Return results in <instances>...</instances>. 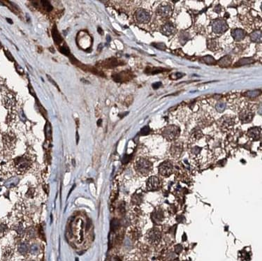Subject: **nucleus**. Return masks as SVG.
Listing matches in <instances>:
<instances>
[{
	"instance_id": "obj_44",
	"label": "nucleus",
	"mask_w": 262,
	"mask_h": 261,
	"mask_svg": "<svg viewBox=\"0 0 262 261\" xmlns=\"http://www.w3.org/2000/svg\"><path fill=\"white\" fill-rule=\"evenodd\" d=\"M7 230V226L4 224H0V231L1 232H4Z\"/></svg>"
},
{
	"instance_id": "obj_20",
	"label": "nucleus",
	"mask_w": 262,
	"mask_h": 261,
	"mask_svg": "<svg viewBox=\"0 0 262 261\" xmlns=\"http://www.w3.org/2000/svg\"><path fill=\"white\" fill-rule=\"evenodd\" d=\"M201 61L202 62H203V63L207 64H209V65L215 64V63H216V61L215 60V59L210 55H207V56H205V57H203L201 59Z\"/></svg>"
},
{
	"instance_id": "obj_37",
	"label": "nucleus",
	"mask_w": 262,
	"mask_h": 261,
	"mask_svg": "<svg viewBox=\"0 0 262 261\" xmlns=\"http://www.w3.org/2000/svg\"><path fill=\"white\" fill-rule=\"evenodd\" d=\"M38 251H39V248H38V246H37V244H33L32 246H31L30 252L32 254L36 255L37 253H38Z\"/></svg>"
},
{
	"instance_id": "obj_9",
	"label": "nucleus",
	"mask_w": 262,
	"mask_h": 261,
	"mask_svg": "<svg viewBox=\"0 0 262 261\" xmlns=\"http://www.w3.org/2000/svg\"><path fill=\"white\" fill-rule=\"evenodd\" d=\"M161 186V181L159 178L156 176H152L149 178L147 182V188L149 191H155L158 190Z\"/></svg>"
},
{
	"instance_id": "obj_21",
	"label": "nucleus",
	"mask_w": 262,
	"mask_h": 261,
	"mask_svg": "<svg viewBox=\"0 0 262 261\" xmlns=\"http://www.w3.org/2000/svg\"><path fill=\"white\" fill-rule=\"evenodd\" d=\"M255 62L253 59L252 58H243L240 60L239 61L235 64V66H243V65L249 64Z\"/></svg>"
},
{
	"instance_id": "obj_6",
	"label": "nucleus",
	"mask_w": 262,
	"mask_h": 261,
	"mask_svg": "<svg viewBox=\"0 0 262 261\" xmlns=\"http://www.w3.org/2000/svg\"><path fill=\"white\" fill-rule=\"evenodd\" d=\"M219 127L223 130H228L233 127L234 121L232 117L229 116H223L218 122Z\"/></svg>"
},
{
	"instance_id": "obj_18",
	"label": "nucleus",
	"mask_w": 262,
	"mask_h": 261,
	"mask_svg": "<svg viewBox=\"0 0 262 261\" xmlns=\"http://www.w3.org/2000/svg\"><path fill=\"white\" fill-rule=\"evenodd\" d=\"M52 36H53V38L54 41L55 42V43H57V44H60L61 42L62 41V37H61L60 34H59L58 31H57V28L55 27V26L53 27V29H52Z\"/></svg>"
},
{
	"instance_id": "obj_4",
	"label": "nucleus",
	"mask_w": 262,
	"mask_h": 261,
	"mask_svg": "<svg viewBox=\"0 0 262 261\" xmlns=\"http://www.w3.org/2000/svg\"><path fill=\"white\" fill-rule=\"evenodd\" d=\"M174 171V166L170 161H164L159 167V172L162 176L169 177Z\"/></svg>"
},
{
	"instance_id": "obj_8",
	"label": "nucleus",
	"mask_w": 262,
	"mask_h": 261,
	"mask_svg": "<svg viewBox=\"0 0 262 261\" xmlns=\"http://www.w3.org/2000/svg\"><path fill=\"white\" fill-rule=\"evenodd\" d=\"M135 18L138 23H146L150 20V15L146 11L143 9H138L136 11Z\"/></svg>"
},
{
	"instance_id": "obj_13",
	"label": "nucleus",
	"mask_w": 262,
	"mask_h": 261,
	"mask_svg": "<svg viewBox=\"0 0 262 261\" xmlns=\"http://www.w3.org/2000/svg\"><path fill=\"white\" fill-rule=\"evenodd\" d=\"M162 32L166 36L172 35L174 34L175 32H176V28H175L174 25L172 23H168L162 27Z\"/></svg>"
},
{
	"instance_id": "obj_30",
	"label": "nucleus",
	"mask_w": 262,
	"mask_h": 261,
	"mask_svg": "<svg viewBox=\"0 0 262 261\" xmlns=\"http://www.w3.org/2000/svg\"><path fill=\"white\" fill-rule=\"evenodd\" d=\"M215 108H216V110H217L218 112H219V113H222V112H223L224 110H225L226 104L224 103V102H222V101L218 102V103H217L216 107H215Z\"/></svg>"
},
{
	"instance_id": "obj_16",
	"label": "nucleus",
	"mask_w": 262,
	"mask_h": 261,
	"mask_svg": "<svg viewBox=\"0 0 262 261\" xmlns=\"http://www.w3.org/2000/svg\"><path fill=\"white\" fill-rule=\"evenodd\" d=\"M171 11L169 6H160L157 9V13L162 17H166L171 13Z\"/></svg>"
},
{
	"instance_id": "obj_48",
	"label": "nucleus",
	"mask_w": 262,
	"mask_h": 261,
	"mask_svg": "<svg viewBox=\"0 0 262 261\" xmlns=\"http://www.w3.org/2000/svg\"><path fill=\"white\" fill-rule=\"evenodd\" d=\"M101 122H102V120H101V119H99V120H98V122H97V125H98V126H101Z\"/></svg>"
},
{
	"instance_id": "obj_50",
	"label": "nucleus",
	"mask_w": 262,
	"mask_h": 261,
	"mask_svg": "<svg viewBox=\"0 0 262 261\" xmlns=\"http://www.w3.org/2000/svg\"><path fill=\"white\" fill-rule=\"evenodd\" d=\"M107 40H108V41H110V37L109 36H107Z\"/></svg>"
},
{
	"instance_id": "obj_22",
	"label": "nucleus",
	"mask_w": 262,
	"mask_h": 261,
	"mask_svg": "<svg viewBox=\"0 0 262 261\" xmlns=\"http://www.w3.org/2000/svg\"><path fill=\"white\" fill-rule=\"evenodd\" d=\"M129 235L132 238L137 239L140 236V230L136 228H131L129 231Z\"/></svg>"
},
{
	"instance_id": "obj_33",
	"label": "nucleus",
	"mask_w": 262,
	"mask_h": 261,
	"mask_svg": "<svg viewBox=\"0 0 262 261\" xmlns=\"http://www.w3.org/2000/svg\"><path fill=\"white\" fill-rule=\"evenodd\" d=\"M60 51L61 52V53L64 54L65 55H70V51L69 49L66 46H62L60 48Z\"/></svg>"
},
{
	"instance_id": "obj_24",
	"label": "nucleus",
	"mask_w": 262,
	"mask_h": 261,
	"mask_svg": "<svg viewBox=\"0 0 262 261\" xmlns=\"http://www.w3.org/2000/svg\"><path fill=\"white\" fill-rule=\"evenodd\" d=\"M28 249H29V247H28L27 244L25 243V242H23L18 246V251L23 255L25 254L28 251Z\"/></svg>"
},
{
	"instance_id": "obj_34",
	"label": "nucleus",
	"mask_w": 262,
	"mask_h": 261,
	"mask_svg": "<svg viewBox=\"0 0 262 261\" xmlns=\"http://www.w3.org/2000/svg\"><path fill=\"white\" fill-rule=\"evenodd\" d=\"M152 45L154 46V47L157 48V49H159V50H164L166 49V46H165V45L162 43H152Z\"/></svg>"
},
{
	"instance_id": "obj_40",
	"label": "nucleus",
	"mask_w": 262,
	"mask_h": 261,
	"mask_svg": "<svg viewBox=\"0 0 262 261\" xmlns=\"http://www.w3.org/2000/svg\"><path fill=\"white\" fill-rule=\"evenodd\" d=\"M4 52H5V55H6V56H7V57L8 59H9V60H10V61H11V62H13V61H14L13 57H12L11 54L10 52H9V51L5 50V51H4Z\"/></svg>"
},
{
	"instance_id": "obj_36",
	"label": "nucleus",
	"mask_w": 262,
	"mask_h": 261,
	"mask_svg": "<svg viewBox=\"0 0 262 261\" xmlns=\"http://www.w3.org/2000/svg\"><path fill=\"white\" fill-rule=\"evenodd\" d=\"M150 132V129L148 127H144L143 128H142V129L141 130V134L143 135V136H146V135L149 134Z\"/></svg>"
},
{
	"instance_id": "obj_42",
	"label": "nucleus",
	"mask_w": 262,
	"mask_h": 261,
	"mask_svg": "<svg viewBox=\"0 0 262 261\" xmlns=\"http://www.w3.org/2000/svg\"><path fill=\"white\" fill-rule=\"evenodd\" d=\"M200 151H201V148L198 147H195L192 149V153H194V154H198L200 152Z\"/></svg>"
},
{
	"instance_id": "obj_43",
	"label": "nucleus",
	"mask_w": 262,
	"mask_h": 261,
	"mask_svg": "<svg viewBox=\"0 0 262 261\" xmlns=\"http://www.w3.org/2000/svg\"><path fill=\"white\" fill-rule=\"evenodd\" d=\"M161 85H162V83H160V82H158V83H153L152 84V88H153V89H158L159 87H161Z\"/></svg>"
},
{
	"instance_id": "obj_31",
	"label": "nucleus",
	"mask_w": 262,
	"mask_h": 261,
	"mask_svg": "<svg viewBox=\"0 0 262 261\" xmlns=\"http://www.w3.org/2000/svg\"><path fill=\"white\" fill-rule=\"evenodd\" d=\"M118 65V62L115 59H110L108 61H106V66L110 68H113Z\"/></svg>"
},
{
	"instance_id": "obj_29",
	"label": "nucleus",
	"mask_w": 262,
	"mask_h": 261,
	"mask_svg": "<svg viewBox=\"0 0 262 261\" xmlns=\"http://www.w3.org/2000/svg\"><path fill=\"white\" fill-rule=\"evenodd\" d=\"M40 2H41V4H42V6H43V7L46 9V10L47 11H51L53 10V7H52V5L50 4L49 1L43 0V1H41Z\"/></svg>"
},
{
	"instance_id": "obj_11",
	"label": "nucleus",
	"mask_w": 262,
	"mask_h": 261,
	"mask_svg": "<svg viewBox=\"0 0 262 261\" xmlns=\"http://www.w3.org/2000/svg\"><path fill=\"white\" fill-rule=\"evenodd\" d=\"M152 220L154 223L156 224H160L162 223L164 219V215L163 211L161 209H156L155 212L152 214Z\"/></svg>"
},
{
	"instance_id": "obj_27",
	"label": "nucleus",
	"mask_w": 262,
	"mask_h": 261,
	"mask_svg": "<svg viewBox=\"0 0 262 261\" xmlns=\"http://www.w3.org/2000/svg\"><path fill=\"white\" fill-rule=\"evenodd\" d=\"M164 69H160V68H149L148 67L147 69H146V73H149L150 74H159V73H161L163 71Z\"/></svg>"
},
{
	"instance_id": "obj_46",
	"label": "nucleus",
	"mask_w": 262,
	"mask_h": 261,
	"mask_svg": "<svg viewBox=\"0 0 262 261\" xmlns=\"http://www.w3.org/2000/svg\"><path fill=\"white\" fill-rule=\"evenodd\" d=\"M97 30H98V32H99V33L100 34H103V31H102V29H101L100 27L98 28Z\"/></svg>"
},
{
	"instance_id": "obj_47",
	"label": "nucleus",
	"mask_w": 262,
	"mask_h": 261,
	"mask_svg": "<svg viewBox=\"0 0 262 261\" xmlns=\"http://www.w3.org/2000/svg\"><path fill=\"white\" fill-rule=\"evenodd\" d=\"M111 261H120V260H119V259L118 258L115 257V258H113L111 260Z\"/></svg>"
},
{
	"instance_id": "obj_14",
	"label": "nucleus",
	"mask_w": 262,
	"mask_h": 261,
	"mask_svg": "<svg viewBox=\"0 0 262 261\" xmlns=\"http://www.w3.org/2000/svg\"><path fill=\"white\" fill-rule=\"evenodd\" d=\"M182 152V146L180 143H175L171 149V155L175 158H178Z\"/></svg>"
},
{
	"instance_id": "obj_26",
	"label": "nucleus",
	"mask_w": 262,
	"mask_h": 261,
	"mask_svg": "<svg viewBox=\"0 0 262 261\" xmlns=\"http://www.w3.org/2000/svg\"><path fill=\"white\" fill-rule=\"evenodd\" d=\"M260 94H261L260 90H252V91H248L245 94L246 96L249 98H255L259 95Z\"/></svg>"
},
{
	"instance_id": "obj_19",
	"label": "nucleus",
	"mask_w": 262,
	"mask_h": 261,
	"mask_svg": "<svg viewBox=\"0 0 262 261\" xmlns=\"http://www.w3.org/2000/svg\"><path fill=\"white\" fill-rule=\"evenodd\" d=\"M251 41L255 43H260L261 41V31H255L250 35Z\"/></svg>"
},
{
	"instance_id": "obj_35",
	"label": "nucleus",
	"mask_w": 262,
	"mask_h": 261,
	"mask_svg": "<svg viewBox=\"0 0 262 261\" xmlns=\"http://www.w3.org/2000/svg\"><path fill=\"white\" fill-rule=\"evenodd\" d=\"M140 196H141V195H134L133 198H132V202H133V203H134L136 205L139 204L141 201V198Z\"/></svg>"
},
{
	"instance_id": "obj_7",
	"label": "nucleus",
	"mask_w": 262,
	"mask_h": 261,
	"mask_svg": "<svg viewBox=\"0 0 262 261\" xmlns=\"http://www.w3.org/2000/svg\"><path fill=\"white\" fill-rule=\"evenodd\" d=\"M15 164H16L18 170H20V171H25L29 168H30L32 165V160L30 158L25 157V156L20 157L17 158Z\"/></svg>"
},
{
	"instance_id": "obj_3",
	"label": "nucleus",
	"mask_w": 262,
	"mask_h": 261,
	"mask_svg": "<svg viewBox=\"0 0 262 261\" xmlns=\"http://www.w3.org/2000/svg\"><path fill=\"white\" fill-rule=\"evenodd\" d=\"M161 233L157 228H152L150 230L146 235V239L150 244H158L161 240Z\"/></svg>"
},
{
	"instance_id": "obj_10",
	"label": "nucleus",
	"mask_w": 262,
	"mask_h": 261,
	"mask_svg": "<svg viewBox=\"0 0 262 261\" xmlns=\"http://www.w3.org/2000/svg\"><path fill=\"white\" fill-rule=\"evenodd\" d=\"M261 129L260 127H254L247 131V136L254 140H258L261 138Z\"/></svg>"
},
{
	"instance_id": "obj_51",
	"label": "nucleus",
	"mask_w": 262,
	"mask_h": 261,
	"mask_svg": "<svg viewBox=\"0 0 262 261\" xmlns=\"http://www.w3.org/2000/svg\"><path fill=\"white\" fill-rule=\"evenodd\" d=\"M0 48H1V42H0Z\"/></svg>"
},
{
	"instance_id": "obj_12",
	"label": "nucleus",
	"mask_w": 262,
	"mask_h": 261,
	"mask_svg": "<svg viewBox=\"0 0 262 261\" xmlns=\"http://www.w3.org/2000/svg\"><path fill=\"white\" fill-rule=\"evenodd\" d=\"M254 114L249 110H243L239 114V118L243 123H249L253 119Z\"/></svg>"
},
{
	"instance_id": "obj_23",
	"label": "nucleus",
	"mask_w": 262,
	"mask_h": 261,
	"mask_svg": "<svg viewBox=\"0 0 262 261\" xmlns=\"http://www.w3.org/2000/svg\"><path fill=\"white\" fill-rule=\"evenodd\" d=\"M207 46H208V48L209 50H215L217 48V46L216 40L208 39L207 41Z\"/></svg>"
},
{
	"instance_id": "obj_5",
	"label": "nucleus",
	"mask_w": 262,
	"mask_h": 261,
	"mask_svg": "<svg viewBox=\"0 0 262 261\" xmlns=\"http://www.w3.org/2000/svg\"><path fill=\"white\" fill-rule=\"evenodd\" d=\"M213 31L216 34H222L227 31L228 25L227 23L222 20H215L212 23Z\"/></svg>"
},
{
	"instance_id": "obj_32",
	"label": "nucleus",
	"mask_w": 262,
	"mask_h": 261,
	"mask_svg": "<svg viewBox=\"0 0 262 261\" xmlns=\"http://www.w3.org/2000/svg\"><path fill=\"white\" fill-rule=\"evenodd\" d=\"M17 182H18L17 179H11V180H9V181L6 183V186H7V187H11V186H15V184H17Z\"/></svg>"
},
{
	"instance_id": "obj_41",
	"label": "nucleus",
	"mask_w": 262,
	"mask_h": 261,
	"mask_svg": "<svg viewBox=\"0 0 262 261\" xmlns=\"http://www.w3.org/2000/svg\"><path fill=\"white\" fill-rule=\"evenodd\" d=\"M129 159H130V156H129V155H124V156H123L122 161L123 164H127L128 161H129Z\"/></svg>"
},
{
	"instance_id": "obj_28",
	"label": "nucleus",
	"mask_w": 262,
	"mask_h": 261,
	"mask_svg": "<svg viewBox=\"0 0 262 261\" xmlns=\"http://www.w3.org/2000/svg\"><path fill=\"white\" fill-rule=\"evenodd\" d=\"M120 226V222L117 219H113L111 221L110 223V228L113 231H115L118 229Z\"/></svg>"
},
{
	"instance_id": "obj_2",
	"label": "nucleus",
	"mask_w": 262,
	"mask_h": 261,
	"mask_svg": "<svg viewBox=\"0 0 262 261\" xmlns=\"http://www.w3.org/2000/svg\"><path fill=\"white\" fill-rule=\"evenodd\" d=\"M180 129L175 125H170L166 127L162 131L164 137L168 140H174L179 136Z\"/></svg>"
},
{
	"instance_id": "obj_17",
	"label": "nucleus",
	"mask_w": 262,
	"mask_h": 261,
	"mask_svg": "<svg viewBox=\"0 0 262 261\" xmlns=\"http://www.w3.org/2000/svg\"><path fill=\"white\" fill-rule=\"evenodd\" d=\"M231 63V58L229 56H225L219 60L218 64L222 67H227Z\"/></svg>"
},
{
	"instance_id": "obj_15",
	"label": "nucleus",
	"mask_w": 262,
	"mask_h": 261,
	"mask_svg": "<svg viewBox=\"0 0 262 261\" xmlns=\"http://www.w3.org/2000/svg\"><path fill=\"white\" fill-rule=\"evenodd\" d=\"M231 35L235 41H241L245 37L246 33L241 29H235L232 30Z\"/></svg>"
},
{
	"instance_id": "obj_1",
	"label": "nucleus",
	"mask_w": 262,
	"mask_h": 261,
	"mask_svg": "<svg viewBox=\"0 0 262 261\" xmlns=\"http://www.w3.org/2000/svg\"><path fill=\"white\" fill-rule=\"evenodd\" d=\"M135 169L138 174L142 176H147L152 170V164L150 161L143 158H140L136 161Z\"/></svg>"
},
{
	"instance_id": "obj_45",
	"label": "nucleus",
	"mask_w": 262,
	"mask_h": 261,
	"mask_svg": "<svg viewBox=\"0 0 262 261\" xmlns=\"http://www.w3.org/2000/svg\"><path fill=\"white\" fill-rule=\"evenodd\" d=\"M47 77H48V80H50V81H51V83H52L53 84V85H55V86H56V87H57V88H58V87H57V84H56V83H55V81H53V79H52V78H51V77H50V76H48V75H47Z\"/></svg>"
},
{
	"instance_id": "obj_49",
	"label": "nucleus",
	"mask_w": 262,
	"mask_h": 261,
	"mask_svg": "<svg viewBox=\"0 0 262 261\" xmlns=\"http://www.w3.org/2000/svg\"><path fill=\"white\" fill-rule=\"evenodd\" d=\"M7 21H9V23H11V24H12V23H13V22H12V21L11 19H9V18H7Z\"/></svg>"
},
{
	"instance_id": "obj_38",
	"label": "nucleus",
	"mask_w": 262,
	"mask_h": 261,
	"mask_svg": "<svg viewBox=\"0 0 262 261\" xmlns=\"http://www.w3.org/2000/svg\"><path fill=\"white\" fill-rule=\"evenodd\" d=\"M185 76V74H184L178 72V73H176V74H172V75L171 76V78L172 79H175V80H176V79L180 78H182V76Z\"/></svg>"
},
{
	"instance_id": "obj_39",
	"label": "nucleus",
	"mask_w": 262,
	"mask_h": 261,
	"mask_svg": "<svg viewBox=\"0 0 262 261\" xmlns=\"http://www.w3.org/2000/svg\"><path fill=\"white\" fill-rule=\"evenodd\" d=\"M46 136H51V126H50L49 124H47L46 126Z\"/></svg>"
},
{
	"instance_id": "obj_25",
	"label": "nucleus",
	"mask_w": 262,
	"mask_h": 261,
	"mask_svg": "<svg viewBox=\"0 0 262 261\" xmlns=\"http://www.w3.org/2000/svg\"><path fill=\"white\" fill-rule=\"evenodd\" d=\"M192 138H194V140H199V138H201L202 136V132L200 129H194L192 132L191 135Z\"/></svg>"
}]
</instances>
